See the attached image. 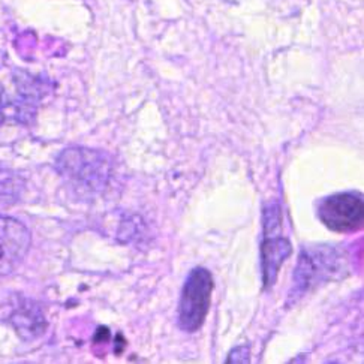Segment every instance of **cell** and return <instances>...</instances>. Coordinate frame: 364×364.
<instances>
[{
  "instance_id": "1",
  "label": "cell",
  "mask_w": 364,
  "mask_h": 364,
  "mask_svg": "<svg viewBox=\"0 0 364 364\" xmlns=\"http://www.w3.org/2000/svg\"><path fill=\"white\" fill-rule=\"evenodd\" d=\"M55 168L68 185L81 195L101 193L109 181L113 165L104 151L87 147L65 149Z\"/></svg>"
},
{
  "instance_id": "2",
  "label": "cell",
  "mask_w": 364,
  "mask_h": 364,
  "mask_svg": "<svg viewBox=\"0 0 364 364\" xmlns=\"http://www.w3.org/2000/svg\"><path fill=\"white\" fill-rule=\"evenodd\" d=\"M48 92L46 78L23 71L12 74L8 86L0 89V117L2 122L27 124L35 119L36 109Z\"/></svg>"
},
{
  "instance_id": "3",
  "label": "cell",
  "mask_w": 364,
  "mask_h": 364,
  "mask_svg": "<svg viewBox=\"0 0 364 364\" xmlns=\"http://www.w3.org/2000/svg\"><path fill=\"white\" fill-rule=\"evenodd\" d=\"M345 267V257L333 246L321 245L304 247L300 254L296 272H294L292 296H303L312 287L342 276Z\"/></svg>"
},
{
  "instance_id": "4",
  "label": "cell",
  "mask_w": 364,
  "mask_h": 364,
  "mask_svg": "<svg viewBox=\"0 0 364 364\" xmlns=\"http://www.w3.org/2000/svg\"><path fill=\"white\" fill-rule=\"evenodd\" d=\"M215 289L213 274L204 267H195L181 289L178 301V327L186 333L198 331L208 315Z\"/></svg>"
},
{
  "instance_id": "5",
  "label": "cell",
  "mask_w": 364,
  "mask_h": 364,
  "mask_svg": "<svg viewBox=\"0 0 364 364\" xmlns=\"http://www.w3.org/2000/svg\"><path fill=\"white\" fill-rule=\"evenodd\" d=\"M318 218L334 232H355L364 225V201L357 192H339L318 205Z\"/></svg>"
},
{
  "instance_id": "6",
  "label": "cell",
  "mask_w": 364,
  "mask_h": 364,
  "mask_svg": "<svg viewBox=\"0 0 364 364\" xmlns=\"http://www.w3.org/2000/svg\"><path fill=\"white\" fill-rule=\"evenodd\" d=\"M32 243L29 230L14 218H0V276L17 270Z\"/></svg>"
},
{
  "instance_id": "7",
  "label": "cell",
  "mask_w": 364,
  "mask_h": 364,
  "mask_svg": "<svg viewBox=\"0 0 364 364\" xmlns=\"http://www.w3.org/2000/svg\"><path fill=\"white\" fill-rule=\"evenodd\" d=\"M291 254L292 246L285 237H265L261 245V272L265 288L276 284L277 274Z\"/></svg>"
},
{
  "instance_id": "8",
  "label": "cell",
  "mask_w": 364,
  "mask_h": 364,
  "mask_svg": "<svg viewBox=\"0 0 364 364\" xmlns=\"http://www.w3.org/2000/svg\"><path fill=\"white\" fill-rule=\"evenodd\" d=\"M9 321L24 341H33L47 330V318L44 312H42L41 306L31 300H23L14 309Z\"/></svg>"
},
{
  "instance_id": "9",
  "label": "cell",
  "mask_w": 364,
  "mask_h": 364,
  "mask_svg": "<svg viewBox=\"0 0 364 364\" xmlns=\"http://www.w3.org/2000/svg\"><path fill=\"white\" fill-rule=\"evenodd\" d=\"M249 361H250V349L247 345L234 348L227 358V363L230 364H237V363L240 364V363H249Z\"/></svg>"
},
{
  "instance_id": "10",
  "label": "cell",
  "mask_w": 364,
  "mask_h": 364,
  "mask_svg": "<svg viewBox=\"0 0 364 364\" xmlns=\"http://www.w3.org/2000/svg\"><path fill=\"white\" fill-rule=\"evenodd\" d=\"M109 339V330L108 328H105V327H100L97 328V333H96V336H95V341L96 342H107Z\"/></svg>"
},
{
  "instance_id": "11",
  "label": "cell",
  "mask_w": 364,
  "mask_h": 364,
  "mask_svg": "<svg viewBox=\"0 0 364 364\" xmlns=\"http://www.w3.org/2000/svg\"><path fill=\"white\" fill-rule=\"evenodd\" d=\"M274 210H276V208H274V207H272V213L274 212ZM272 223H274V220H273V216H272ZM265 227H272V225H270V222H265Z\"/></svg>"
},
{
  "instance_id": "12",
  "label": "cell",
  "mask_w": 364,
  "mask_h": 364,
  "mask_svg": "<svg viewBox=\"0 0 364 364\" xmlns=\"http://www.w3.org/2000/svg\"><path fill=\"white\" fill-rule=\"evenodd\" d=\"M0 123H2V117H0Z\"/></svg>"
}]
</instances>
